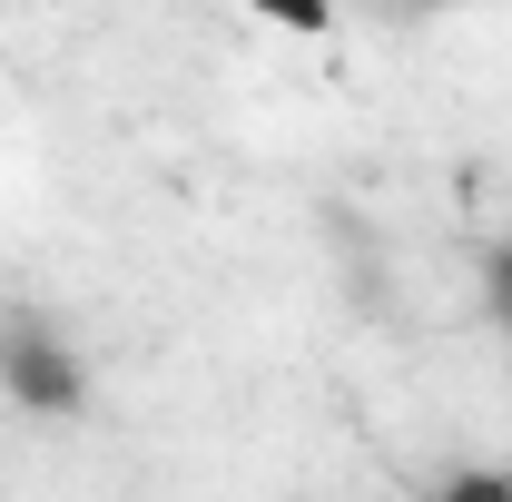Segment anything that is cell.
<instances>
[{"label": "cell", "mask_w": 512, "mask_h": 502, "mask_svg": "<svg viewBox=\"0 0 512 502\" xmlns=\"http://www.w3.org/2000/svg\"><path fill=\"white\" fill-rule=\"evenodd\" d=\"M0 384L20 394V414H50V424H69L79 394H89L79 355H69L50 325H0Z\"/></svg>", "instance_id": "obj_1"}, {"label": "cell", "mask_w": 512, "mask_h": 502, "mask_svg": "<svg viewBox=\"0 0 512 502\" xmlns=\"http://www.w3.org/2000/svg\"><path fill=\"white\" fill-rule=\"evenodd\" d=\"M434 502H512V473H453Z\"/></svg>", "instance_id": "obj_2"}, {"label": "cell", "mask_w": 512, "mask_h": 502, "mask_svg": "<svg viewBox=\"0 0 512 502\" xmlns=\"http://www.w3.org/2000/svg\"><path fill=\"white\" fill-rule=\"evenodd\" d=\"M483 286H493V315H503V335H512V237H493V266H483Z\"/></svg>", "instance_id": "obj_3"}]
</instances>
